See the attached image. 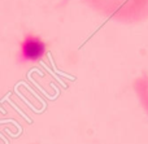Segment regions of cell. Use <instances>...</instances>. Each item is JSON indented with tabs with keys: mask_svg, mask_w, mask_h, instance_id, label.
Instances as JSON below:
<instances>
[{
	"mask_svg": "<svg viewBox=\"0 0 148 144\" xmlns=\"http://www.w3.org/2000/svg\"><path fill=\"white\" fill-rule=\"evenodd\" d=\"M107 18L125 25L148 20V0H79Z\"/></svg>",
	"mask_w": 148,
	"mask_h": 144,
	"instance_id": "1",
	"label": "cell"
},
{
	"mask_svg": "<svg viewBox=\"0 0 148 144\" xmlns=\"http://www.w3.org/2000/svg\"><path fill=\"white\" fill-rule=\"evenodd\" d=\"M133 87L142 108L148 116V75L136 78L133 83Z\"/></svg>",
	"mask_w": 148,
	"mask_h": 144,
	"instance_id": "2",
	"label": "cell"
}]
</instances>
